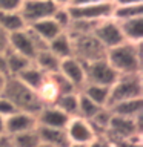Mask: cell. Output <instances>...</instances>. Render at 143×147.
Returning a JSON list of instances; mask_svg holds the SVG:
<instances>
[{
  "instance_id": "obj_41",
  "label": "cell",
  "mask_w": 143,
  "mask_h": 147,
  "mask_svg": "<svg viewBox=\"0 0 143 147\" xmlns=\"http://www.w3.org/2000/svg\"><path fill=\"white\" fill-rule=\"evenodd\" d=\"M5 80H6V77L3 75V74H0V92L3 89V84H5Z\"/></svg>"
},
{
  "instance_id": "obj_39",
  "label": "cell",
  "mask_w": 143,
  "mask_h": 147,
  "mask_svg": "<svg viewBox=\"0 0 143 147\" xmlns=\"http://www.w3.org/2000/svg\"><path fill=\"white\" fill-rule=\"evenodd\" d=\"M88 147H103V140H94L91 144H88Z\"/></svg>"
},
{
  "instance_id": "obj_8",
  "label": "cell",
  "mask_w": 143,
  "mask_h": 147,
  "mask_svg": "<svg viewBox=\"0 0 143 147\" xmlns=\"http://www.w3.org/2000/svg\"><path fill=\"white\" fill-rule=\"evenodd\" d=\"M55 9H57V6L51 0H23L18 12L25 20L26 26H29L32 23L51 18Z\"/></svg>"
},
{
  "instance_id": "obj_11",
  "label": "cell",
  "mask_w": 143,
  "mask_h": 147,
  "mask_svg": "<svg viewBox=\"0 0 143 147\" xmlns=\"http://www.w3.org/2000/svg\"><path fill=\"white\" fill-rule=\"evenodd\" d=\"M65 132H66L68 135V140L71 144H91L94 140H99V138L95 136L94 130H92L91 124L86 121V119H83L80 117H74L69 119L66 129H65Z\"/></svg>"
},
{
  "instance_id": "obj_34",
  "label": "cell",
  "mask_w": 143,
  "mask_h": 147,
  "mask_svg": "<svg viewBox=\"0 0 143 147\" xmlns=\"http://www.w3.org/2000/svg\"><path fill=\"white\" fill-rule=\"evenodd\" d=\"M105 2H112V0H71L69 6H86V5H97Z\"/></svg>"
},
{
  "instance_id": "obj_23",
  "label": "cell",
  "mask_w": 143,
  "mask_h": 147,
  "mask_svg": "<svg viewBox=\"0 0 143 147\" xmlns=\"http://www.w3.org/2000/svg\"><path fill=\"white\" fill-rule=\"evenodd\" d=\"M5 61H6V75L8 77H17L22 71L32 64L31 60H28L23 55L14 52V51H8L5 54Z\"/></svg>"
},
{
  "instance_id": "obj_32",
  "label": "cell",
  "mask_w": 143,
  "mask_h": 147,
  "mask_svg": "<svg viewBox=\"0 0 143 147\" xmlns=\"http://www.w3.org/2000/svg\"><path fill=\"white\" fill-rule=\"evenodd\" d=\"M17 109L14 107V104L9 100H6L3 95H0V115L6 119L8 117H11L12 113H16Z\"/></svg>"
},
{
  "instance_id": "obj_40",
  "label": "cell",
  "mask_w": 143,
  "mask_h": 147,
  "mask_svg": "<svg viewBox=\"0 0 143 147\" xmlns=\"http://www.w3.org/2000/svg\"><path fill=\"white\" fill-rule=\"evenodd\" d=\"M5 133V118L0 115V135H3Z\"/></svg>"
},
{
  "instance_id": "obj_16",
  "label": "cell",
  "mask_w": 143,
  "mask_h": 147,
  "mask_svg": "<svg viewBox=\"0 0 143 147\" xmlns=\"http://www.w3.org/2000/svg\"><path fill=\"white\" fill-rule=\"evenodd\" d=\"M109 112L115 117H123V118H138L143 115V98H134V100H126L120 101V103L111 104Z\"/></svg>"
},
{
  "instance_id": "obj_2",
  "label": "cell",
  "mask_w": 143,
  "mask_h": 147,
  "mask_svg": "<svg viewBox=\"0 0 143 147\" xmlns=\"http://www.w3.org/2000/svg\"><path fill=\"white\" fill-rule=\"evenodd\" d=\"M106 61L118 75L142 74V43H122L117 48L106 51Z\"/></svg>"
},
{
  "instance_id": "obj_3",
  "label": "cell",
  "mask_w": 143,
  "mask_h": 147,
  "mask_svg": "<svg viewBox=\"0 0 143 147\" xmlns=\"http://www.w3.org/2000/svg\"><path fill=\"white\" fill-rule=\"evenodd\" d=\"M143 98V78L142 74H125L118 75L112 86L109 87V101L111 104L120 103V101Z\"/></svg>"
},
{
  "instance_id": "obj_1",
  "label": "cell",
  "mask_w": 143,
  "mask_h": 147,
  "mask_svg": "<svg viewBox=\"0 0 143 147\" xmlns=\"http://www.w3.org/2000/svg\"><path fill=\"white\" fill-rule=\"evenodd\" d=\"M6 100H9L14 104V107L20 112H28L32 115H37L40 109L45 106L40 95L35 90L29 89L16 77H6L3 84V89L0 92Z\"/></svg>"
},
{
  "instance_id": "obj_37",
  "label": "cell",
  "mask_w": 143,
  "mask_h": 147,
  "mask_svg": "<svg viewBox=\"0 0 143 147\" xmlns=\"http://www.w3.org/2000/svg\"><path fill=\"white\" fill-rule=\"evenodd\" d=\"M57 8H68L71 5V0H51Z\"/></svg>"
},
{
  "instance_id": "obj_36",
  "label": "cell",
  "mask_w": 143,
  "mask_h": 147,
  "mask_svg": "<svg viewBox=\"0 0 143 147\" xmlns=\"http://www.w3.org/2000/svg\"><path fill=\"white\" fill-rule=\"evenodd\" d=\"M0 147H12V142H11V136L3 133L0 135Z\"/></svg>"
},
{
  "instance_id": "obj_6",
  "label": "cell",
  "mask_w": 143,
  "mask_h": 147,
  "mask_svg": "<svg viewBox=\"0 0 143 147\" xmlns=\"http://www.w3.org/2000/svg\"><path fill=\"white\" fill-rule=\"evenodd\" d=\"M142 117L138 118H123V117H115L112 115L106 130L105 140L106 141H117V140H128L136 135H142L143 129H142Z\"/></svg>"
},
{
  "instance_id": "obj_35",
  "label": "cell",
  "mask_w": 143,
  "mask_h": 147,
  "mask_svg": "<svg viewBox=\"0 0 143 147\" xmlns=\"http://www.w3.org/2000/svg\"><path fill=\"white\" fill-rule=\"evenodd\" d=\"M115 6H123V5H143V0H112Z\"/></svg>"
},
{
  "instance_id": "obj_38",
  "label": "cell",
  "mask_w": 143,
  "mask_h": 147,
  "mask_svg": "<svg viewBox=\"0 0 143 147\" xmlns=\"http://www.w3.org/2000/svg\"><path fill=\"white\" fill-rule=\"evenodd\" d=\"M0 74H3L5 77L6 75V61H5V55H0Z\"/></svg>"
},
{
  "instance_id": "obj_7",
  "label": "cell",
  "mask_w": 143,
  "mask_h": 147,
  "mask_svg": "<svg viewBox=\"0 0 143 147\" xmlns=\"http://www.w3.org/2000/svg\"><path fill=\"white\" fill-rule=\"evenodd\" d=\"M85 75H86L85 84L111 87L115 83V80H117L118 74L111 67V64L106 61V57H105L101 60L85 64Z\"/></svg>"
},
{
  "instance_id": "obj_10",
  "label": "cell",
  "mask_w": 143,
  "mask_h": 147,
  "mask_svg": "<svg viewBox=\"0 0 143 147\" xmlns=\"http://www.w3.org/2000/svg\"><path fill=\"white\" fill-rule=\"evenodd\" d=\"M92 35L99 40V43L103 46L106 51L117 48V46H120L122 43H125L117 22H114L112 18L101 20V22L97 23L94 31H92Z\"/></svg>"
},
{
  "instance_id": "obj_21",
  "label": "cell",
  "mask_w": 143,
  "mask_h": 147,
  "mask_svg": "<svg viewBox=\"0 0 143 147\" xmlns=\"http://www.w3.org/2000/svg\"><path fill=\"white\" fill-rule=\"evenodd\" d=\"M52 104L62 110L63 113H66L69 118L78 117V92L57 95L55 100L52 101Z\"/></svg>"
},
{
  "instance_id": "obj_43",
  "label": "cell",
  "mask_w": 143,
  "mask_h": 147,
  "mask_svg": "<svg viewBox=\"0 0 143 147\" xmlns=\"http://www.w3.org/2000/svg\"><path fill=\"white\" fill-rule=\"evenodd\" d=\"M68 147H88V146H85V144H69Z\"/></svg>"
},
{
  "instance_id": "obj_4",
  "label": "cell",
  "mask_w": 143,
  "mask_h": 147,
  "mask_svg": "<svg viewBox=\"0 0 143 147\" xmlns=\"http://www.w3.org/2000/svg\"><path fill=\"white\" fill-rule=\"evenodd\" d=\"M46 46L48 45L42 41L29 28H25V29L9 35V51H14V52L23 55L31 61L35 58V55L40 51L46 49Z\"/></svg>"
},
{
  "instance_id": "obj_27",
  "label": "cell",
  "mask_w": 143,
  "mask_h": 147,
  "mask_svg": "<svg viewBox=\"0 0 143 147\" xmlns=\"http://www.w3.org/2000/svg\"><path fill=\"white\" fill-rule=\"evenodd\" d=\"M11 142H12V147H39L40 138H39V133H37V129H35V130L18 133V135L11 136Z\"/></svg>"
},
{
  "instance_id": "obj_26",
  "label": "cell",
  "mask_w": 143,
  "mask_h": 147,
  "mask_svg": "<svg viewBox=\"0 0 143 147\" xmlns=\"http://www.w3.org/2000/svg\"><path fill=\"white\" fill-rule=\"evenodd\" d=\"M136 17H143V5H123V6L114 5L112 16H111L114 22H123Z\"/></svg>"
},
{
  "instance_id": "obj_20",
  "label": "cell",
  "mask_w": 143,
  "mask_h": 147,
  "mask_svg": "<svg viewBox=\"0 0 143 147\" xmlns=\"http://www.w3.org/2000/svg\"><path fill=\"white\" fill-rule=\"evenodd\" d=\"M46 48H48L49 52L52 55H55L60 61L72 57V40L66 32H62V34L57 35L54 40H51Z\"/></svg>"
},
{
  "instance_id": "obj_25",
  "label": "cell",
  "mask_w": 143,
  "mask_h": 147,
  "mask_svg": "<svg viewBox=\"0 0 143 147\" xmlns=\"http://www.w3.org/2000/svg\"><path fill=\"white\" fill-rule=\"evenodd\" d=\"M0 28L6 32V34H14L22 29H25L26 23L22 18L20 12H0Z\"/></svg>"
},
{
  "instance_id": "obj_18",
  "label": "cell",
  "mask_w": 143,
  "mask_h": 147,
  "mask_svg": "<svg viewBox=\"0 0 143 147\" xmlns=\"http://www.w3.org/2000/svg\"><path fill=\"white\" fill-rule=\"evenodd\" d=\"M28 28H29V29L34 32V34L39 37L42 41H45L46 45H48L51 40H54L55 37L60 35V34L63 32V31L59 28L57 23L52 20V18H46V20L32 23V25H29Z\"/></svg>"
},
{
  "instance_id": "obj_22",
  "label": "cell",
  "mask_w": 143,
  "mask_h": 147,
  "mask_svg": "<svg viewBox=\"0 0 143 147\" xmlns=\"http://www.w3.org/2000/svg\"><path fill=\"white\" fill-rule=\"evenodd\" d=\"M80 92L86 96V98H89L94 104L99 106V107H108L109 87L95 86V84H85L80 89Z\"/></svg>"
},
{
  "instance_id": "obj_24",
  "label": "cell",
  "mask_w": 143,
  "mask_h": 147,
  "mask_svg": "<svg viewBox=\"0 0 143 147\" xmlns=\"http://www.w3.org/2000/svg\"><path fill=\"white\" fill-rule=\"evenodd\" d=\"M32 63H34L40 71L48 74V75H51V74H54V72H59V67H60V60L55 57V55L51 54L48 51V48L40 51V52L35 55V58L32 60Z\"/></svg>"
},
{
  "instance_id": "obj_9",
  "label": "cell",
  "mask_w": 143,
  "mask_h": 147,
  "mask_svg": "<svg viewBox=\"0 0 143 147\" xmlns=\"http://www.w3.org/2000/svg\"><path fill=\"white\" fill-rule=\"evenodd\" d=\"M68 9L72 20L99 23L101 20L111 18L114 3L105 2V3H97V5H86V6H68Z\"/></svg>"
},
{
  "instance_id": "obj_29",
  "label": "cell",
  "mask_w": 143,
  "mask_h": 147,
  "mask_svg": "<svg viewBox=\"0 0 143 147\" xmlns=\"http://www.w3.org/2000/svg\"><path fill=\"white\" fill-rule=\"evenodd\" d=\"M51 18H52V20L57 23L59 28H60L63 32L68 31V28H69V25H71V22H72L71 14H69V9H68V8H57Z\"/></svg>"
},
{
  "instance_id": "obj_31",
  "label": "cell",
  "mask_w": 143,
  "mask_h": 147,
  "mask_svg": "<svg viewBox=\"0 0 143 147\" xmlns=\"http://www.w3.org/2000/svg\"><path fill=\"white\" fill-rule=\"evenodd\" d=\"M23 0H0V12H18Z\"/></svg>"
},
{
  "instance_id": "obj_30",
  "label": "cell",
  "mask_w": 143,
  "mask_h": 147,
  "mask_svg": "<svg viewBox=\"0 0 143 147\" xmlns=\"http://www.w3.org/2000/svg\"><path fill=\"white\" fill-rule=\"evenodd\" d=\"M115 147H143V140L142 135H136L128 140H117V141H111Z\"/></svg>"
},
{
  "instance_id": "obj_15",
  "label": "cell",
  "mask_w": 143,
  "mask_h": 147,
  "mask_svg": "<svg viewBox=\"0 0 143 147\" xmlns=\"http://www.w3.org/2000/svg\"><path fill=\"white\" fill-rule=\"evenodd\" d=\"M125 43L140 45L143 43V17L129 18V20L117 22Z\"/></svg>"
},
{
  "instance_id": "obj_33",
  "label": "cell",
  "mask_w": 143,
  "mask_h": 147,
  "mask_svg": "<svg viewBox=\"0 0 143 147\" xmlns=\"http://www.w3.org/2000/svg\"><path fill=\"white\" fill-rule=\"evenodd\" d=\"M9 51V34L0 28V55H5Z\"/></svg>"
},
{
  "instance_id": "obj_44",
  "label": "cell",
  "mask_w": 143,
  "mask_h": 147,
  "mask_svg": "<svg viewBox=\"0 0 143 147\" xmlns=\"http://www.w3.org/2000/svg\"><path fill=\"white\" fill-rule=\"evenodd\" d=\"M39 147H52V146H49V144H43V142H40Z\"/></svg>"
},
{
  "instance_id": "obj_17",
  "label": "cell",
  "mask_w": 143,
  "mask_h": 147,
  "mask_svg": "<svg viewBox=\"0 0 143 147\" xmlns=\"http://www.w3.org/2000/svg\"><path fill=\"white\" fill-rule=\"evenodd\" d=\"M16 78H18L25 86H28L29 89L35 90L37 94H39V90L46 84V81H48V74L40 71V69L32 63L25 69V71H22L20 74H18Z\"/></svg>"
},
{
  "instance_id": "obj_5",
  "label": "cell",
  "mask_w": 143,
  "mask_h": 147,
  "mask_svg": "<svg viewBox=\"0 0 143 147\" xmlns=\"http://www.w3.org/2000/svg\"><path fill=\"white\" fill-rule=\"evenodd\" d=\"M72 40V57L77 58L83 64L97 61L106 57V49L99 43L92 34L76 35L71 37Z\"/></svg>"
},
{
  "instance_id": "obj_19",
  "label": "cell",
  "mask_w": 143,
  "mask_h": 147,
  "mask_svg": "<svg viewBox=\"0 0 143 147\" xmlns=\"http://www.w3.org/2000/svg\"><path fill=\"white\" fill-rule=\"evenodd\" d=\"M37 133H39L40 142H43V144H49L52 147H68L71 144L66 132L62 130V129H49L37 126Z\"/></svg>"
},
{
  "instance_id": "obj_13",
  "label": "cell",
  "mask_w": 143,
  "mask_h": 147,
  "mask_svg": "<svg viewBox=\"0 0 143 147\" xmlns=\"http://www.w3.org/2000/svg\"><path fill=\"white\" fill-rule=\"evenodd\" d=\"M35 118H37V126L49 129H62V130L66 129L69 119H71L66 113H63L54 104H45L40 109V112L35 115Z\"/></svg>"
},
{
  "instance_id": "obj_42",
  "label": "cell",
  "mask_w": 143,
  "mask_h": 147,
  "mask_svg": "<svg viewBox=\"0 0 143 147\" xmlns=\"http://www.w3.org/2000/svg\"><path fill=\"white\" fill-rule=\"evenodd\" d=\"M103 147H115L111 141H106V140H103Z\"/></svg>"
},
{
  "instance_id": "obj_28",
  "label": "cell",
  "mask_w": 143,
  "mask_h": 147,
  "mask_svg": "<svg viewBox=\"0 0 143 147\" xmlns=\"http://www.w3.org/2000/svg\"><path fill=\"white\" fill-rule=\"evenodd\" d=\"M100 109H103V107H99V106L94 104L89 98H86L82 92H78V117L80 118L88 121V119H91Z\"/></svg>"
},
{
  "instance_id": "obj_14",
  "label": "cell",
  "mask_w": 143,
  "mask_h": 147,
  "mask_svg": "<svg viewBox=\"0 0 143 147\" xmlns=\"http://www.w3.org/2000/svg\"><path fill=\"white\" fill-rule=\"evenodd\" d=\"M59 72L80 92V89L85 86L86 83V75H85V64L82 61H78L77 58H66L60 61Z\"/></svg>"
},
{
  "instance_id": "obj_12",
  "label": "cell",
  "mask_w": 143,
  "mask_h": 147,
  "mask_svg": "<svg viewBox=\"0 0 143 147\" xmlns=\"http://www.w3.org/2000/svg\"><path fill=\"white\" fill-rule=\"evenodd\" d=\"M37 129V118L35 115L28 113V112H20L17 110L11 117L5 119V133L9 136L18 135V133L31 132Z\"/></svg>"
}]
</instances>
